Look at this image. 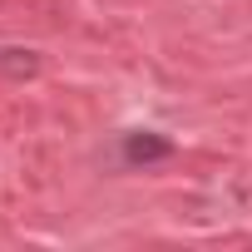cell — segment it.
<instances>
[{"label": "cell", "instance_id": "1", "mask_svg": "<svg viewBox=\"0 0 252 252\" xmlns=\"http://www.w3.org/2000/svg\"><path fill=\"white\" fill-rule=\"evenodd\" d=\"M119 154H124V163H129V168L168 163V158H173V139H163V134H154V129H134V134H124Z\"/></svg>", "mask_w": 252, "mask_h": 252}, {"label": "cell", "instance_id": "2", "mask_svg": "<svg viewBox=\"0 0 252 252\" xmlns=\"http://www.w3.org/2000/svg\"><path fill=\"white\" fill-rule=\"evenodd\" d=\"M0 74L15 79V84H25V79L40 74V55L25 50V45H0Z\"/></svg>", "mask_w": 252, "mask_h": 252}]
</instances>
